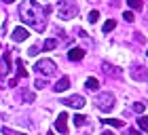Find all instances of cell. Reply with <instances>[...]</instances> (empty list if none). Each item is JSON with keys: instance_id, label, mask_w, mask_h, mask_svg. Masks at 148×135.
I'll list each match as a JSON object with an SVG mask.
<instances>
[{"instance_id": "6da1fadb", "label": "cell", "mask_w": 148, "mask_h": 135, "mask_svg": "<svg viewBox=\"0 0 148 135\" xmlns=\"http://www.w3.org/2000/svg\"><path fill=\"white\" fill-rule=\"evenodd\" d=\"M51 11V6H40L38 2L34 0H23L21 4H19V17H21V21L25 25H30V28H34L36 32H42L47 28V13Z\"/></svg>"}, {"instance_id": "7a4b0ae2", "label": "cell", "mask_w": 148, "mask_h": 135, "mask_svg": "<svg viewBox=\"0 0 148 135\" xmlns=\"http://www.w3.org/2000/svg\"><path fill=\"white\" fill-rule=\"evenodd\" d=\"M57 15H59V19H72V17H76L78 15L76 2H72V0H62L59 6H57Z\"/></svg>"}, {"instance_id": "3957f363", "label": "cell", "mask_w": 148, "mask_h": 135, "mask_svg": "<svg viewBox=\"0 0 148 135\" xmlns=\"http://www.w3.org/2000/svg\"><path fill=\"white\" fill-rule=\"evenodd\" d=\"M34 70H36L38 74H42V76H51V74H55L57 65H55L53 59H40V61H36Z\"/></svg>"}, {"instance_id": "277c9868", "label": "cell", "mask_w": 148, "mask_h": 135, "mask_svg": "<svg viewBox=\"0 0 148 135\" xmlns=\"http://www.w3.org/2000/svg\"><path fill=\"white\" fill-rule=\"evenodd\" d=\"M95 104H97V108L102 112H110L114 108V95H112V93H99L97 99H95Z\"/></svg>"}, {"instance_id": "5b68a950", "label": "cell", "mask_w": 148, "mask_h": 135, "mask_svg": "<svg viewBox=\"0 0 148 135\" xmlns=\"http://www.w3.org/2000/svg\"><path fill=\"white\" fill-rule=\"evenodd\" d=\"M62 104H66V106H70V108H76V110H80V108H85V97L83 95H72V97H66Z\"/></svg>"}, {"instance_id": "8992f818", "label": "cell", "mask_w": 148, "mask_h": 135, "mask_svg": "<svg viewBox=\"0 0 148 135\" xmlns=\"http://www.w3.org/2000/svg\"><path fill=\"white\" fill-rule=\"evenodd\" d=\"M66 120H68V114H66V112H62L57 116V120H55V131H59L62 135L68 133V123H66Z\"/></svg>"}, {"instance_id": "52a82bcc", "label": "cell", "mask_w": 148, "mask_h": 135, "mask_svg": "<svg viewBox=\"0 0 148 135\" xmlns=\"http://www.w3.org/2000/svg\"><path fill=\"white\" fill-rule=\"evenodd\" d=\"M9 61H11L9 53H4V55L0 57V80H2L6 74H9V70H11V68H9Z\"/></svg>"}, {"instance_id": "ba28073f", "label": "cell", "mask_w": 148, "mask_h": 135, "mask_svg": "<svg viewBox=\"0 0 148 135\" xmlns=\"http://www.w3.org/2000/svg\"><path fill=\"white\" fill-rule=\"evenodd\" d=\"M28 36H30V32L25 28H15L13 30V40H15V42H23Z\"/></svg>"}, {"instance_id": "9c48e42d", "label": "cell", "mask_w": 148, "mask_h": 135, "mask_svg": "<svg viewBox=\"0 0 148 135\" xmlns=\"http://www.w3.org/2000/svg\"><path fill=\"white\" fill-rule=\"evenodd\" d=\"M68 87H70V78H68V76H62V78L55 82V87H53V89H55V93H64Z\"/></svg>"}, {"instance_id": "30bf717a", "label": "cell", "mask_w": 148, "mask_h": 135, "mask_svg": "<svg viewBox=\"0 0 148 135\" xmlns=\"http://www.w3.org/2000/svg\"><path fill=\"white\" fill-rule=\"evenodd\" d=\"M83 57H85V51L78 49V46H74V49L68 51V59H70V61H80Z\"/></svg>"}, {"instance_id": "8fae6325", "label": "cell", "mask_w": 148, "mask_h": 135, "mask_svg": "<svg viewBox=\"0 0 148 135\" xmlns=\"http://www.w3.org/2000/svg\"><path fill=\"white\" fill-rule=\"evenodd\" d=\"M131 76L136 78V80H144L146 78V70L142 65H133V70H131Z\"/></svg>"}, {"instance_id": "7c38bea8", "label": "cell", "mask_w": 148, "mask_h": 135, "mask_svg": "<svg viewBox=\"0 0 148 135\" xmlns=\"http://www.w3.org/2000/svg\"><path fill=\"white\" fill-rule=\"evenodd\" d=\"M85 87H87L89 91H97V89H99V80H97V78H87Z\"/></svg>"}, {"instance_id": "4fadbf2b", "label": "cell", "mask_w": 148, "mask_h": 135, "mask_svg": "<svg viewBox=\"0 0 148 135\" xmlns=\"http://www.w3.org/2000/svg\"><path fill=\"white\" fill-rule=\"evenodd\" d=\"M138 127L144 133H148V116H142V114H140V116H138Z\"/></svg>"}, {"instance_id": "5bb4252c", "label": "cell", "mask_w": 148, "mask_h": 135, "mask_svg": "<svg viewBox=\"0 0 148 135\" xmlns=\"http://www.w3.org/2000/svg\"><path fill=\"white\" fill-rule=\"evenodd\" d=\"M102 123H104V125H110V127H123V125H125L121 118H104Z\"/></svg>"}, {"instance_id": "9a60e30c", "label": "cell", "mask_w": 148, "mask_h": 135, "mask_svg": "<svg viewBox=\"0 0 148 135\" xmlns=\"http://www.w3.org/2000/svg\"><path fill=\"white\" fill-rule=\"evenodd\" d=\"M55 46H57V40H55V38H47L45 44H42V49H45V51H53Z\"/></svg>"}, {"instance_id": "2e32d148", "label": "cell", "mask_w": 148, "mask_h": 135, "mask_svg": "<svg viewBox=\"0 0 148 135\" xmlns=\"http://www.w3.org/2000/svg\"><path fill=\"white\" fill-rule=\"evenodd\" d=\"M17 76H19V78H25V76H28V72L23 70V61H21V59H17Z\"/></svg>"}, {"instance_id": "e0dca14e", "label": "cell", "mask_w": 148, "mask_h": 135, "mask_svg": "<svg viewBox=\"0 0 148 135\" xmlns=\"http://www.w3.org/2000/svg\"><path fill=\"white\" fill-rule=\"evenodd\" d=\"M74 125H76V127H85V125H87V116L76 114V116H74Z\"/></svg>"}, {"instance_id": "ac0fdd59", "label": "cell", "mask_w": 148, "mask_h": 135, "mask_svg": "<svg viewBox=\"0 0 148 135\" xmlns=\"http://www.w3.org/2000/svg\"><path fill=\"white\" fill-rule=\"evenodd\" d=\"M114 28H116V21H114V19H108V21L104 23V32H112Z\"/></svg>"}, {"instance_id": "d6986e66", "label": "cell", "mask_w": 148, "mask_h": 135, "mask_svg": "<svg viewBox=\"0 0 148 135\" xmlns=\"http://www.w3.org/2000/svg\"><path fill=\"white\" fill-rule=\"evenodd\" d=\"M127 4H129L131 9H142V6H144V0H127Z\"/></svg>"}, {"instance_id": "ffe728a7", "label": "cell", "mask_w": 148, "mask_h": 135, "mask_svg": "<svg viewBox=\"0 0 148 135\" xmlns=\"http://www.w3.org/2000/svg\"><path fill=\"white\" fill-rule=\"evenodd\" d=\"M123 19H125V21H127V23H131V21H136V17H133V13H131V11H125V13H123Z\"/></svg>"}, {"instance_id": "44dd1931", "label": "cell", "mask_w": 148, "mask_h": 135, "mask_svg": "<svg viewBox=\"0 0 148 135\" xmlns=\"http://www.w3.org/2000/svg\"><path fill=\"white\" fill-rule=\"evenodd\" d=\"M146 110V104H140V101H138V104H133V112H138V114H142Z\"/></svg>"}, {"instance_id": "7402d4cb", "label": "cell", "mask_w": 148, "mask_h": 135, "mask_svg": "<svg viewBox=\"0 0 148 135\" xmlns=\"http://www.w3.org/2000/svg\"><path fill=\"white\" fill-rule=\"evenodd\" d=\"M97 19H99V11H91L89 13V23H95Z\"/></svg>"}, {"instance_id": "603a6c76", "label": "cell", "mask_w": 148, "mask_h": 135, "mask_svg": "<svg viewBox=\"0 0 148 135\" xmlns=\"http://www.w3.org/2000/svg\"><path fill=\"white\" fill-rule=\"evenodd\" d=\"M2 133H4V135H25V133H17V131H11L9 127H4V129H2Z\"/></svg>"}, {"instance_id": "cb8c5ba5", "label": "cell", "mask_w": 148, "mask_h": 135, "mask_svg": "<svg viewBox=\"0 0 148 135\" xmlns=\"http://www.w3.org/2000/svg\"><path fill=\"white\" fill-rule=\"evenodd\" d=\"M36 89H42V87H47V80H36Z\"/></svg>"}, {"instance_id": "d4e9b609", "label": "cell", "mask_w": 148, "mask_h": 135, "mask_svg": "<svg viewBox=\"0 0 148 135\" xmlns=\"http://www.w3.org/2000/svg\"><path fill=\"white\" fill-rule=\"evenodd\" d=\"M36 53H38V46H32V49L28 51V55H32V57H34V55H36Z\"/></svg>"}, {"instance_id": "484cf974", "label": "cell", "mask_w": 148, "mask_h": 135, "mask_svg": "<svg viewBox=\"0 0 148 135\" xmlns=\"http://www.w3.org/2000/svg\"><path fill=\"white\" fill-rule=\"evenodd\" d=\"M23 99H25V101H32V99H34V95H32V93H23Z\"/></svg>"}, {"instance_id": "4316f807", "label": "cell", "mask_w": 148, "mask_h": 135, "mask_svg": "<svg viewBox=\"0 0 148 135\" xmlns=\"http://www.w3.org/2000/svg\"><path fill=\"white\" fill-rule=\"evenodd\" d=\"M127 135H144V133H140V131H136V129H129V131H127Z\"/></svg>"}, {"instance_id": "83f0119b", "label": "cell", "mask_w": 148, "mask_h": 135, "mask_svg": "<svg viewBox=\"0 0 148 135\" xmlns=\"http://www.w3.org/2000/svg\"><path fill=\"white\" fill-rule=\"evenodd\" d=\"M102 135H114V133H112V131H104Z\"/></svg>"}, {"instance_id": "f1b7e54d", "label": "cell", "mask_w": 148, "mask_h": 135, "mask_svg": "<svg viewBox=\"0 0 148 135\" xmlns=\"http://www.w3.org/2000/svg\"><path fill=\"white\" fill-rule=\"evenodd\" d=\"M2 2H15V0H2Z\"/></svg>"}, {"instance_id": "f546056e", "label": "cell", "mask_w": 148, "mask_h": 135, "mask_svg": "<svg viewBox=\"0 0 148 135\" xmlns=\"http://www.w3.org/2000/svg\"><path fill=\"white\" fill-rule=\"evenodd\" d=\"M146 55H148V53H146Z\"/></svg>"}]
</instances>
